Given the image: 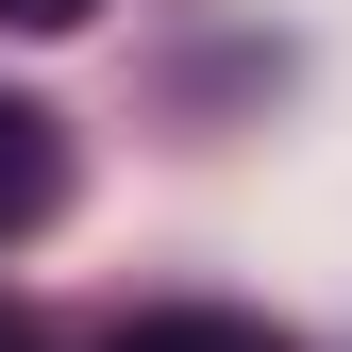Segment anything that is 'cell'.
<instances>
[{"label":"cell","mask_w":352,"mask_h":352,"mask_svg":"<svg viewBox=\"0 0 352 352\" xmlns=\"http://www.w3.org/2000/svg\"><path fill=\"white\" fill-rule=\"evenodd\" d=\"M0 352H34V336H17V319H0Z\"/></svg>","instance_id":"277c9868"},{"label":"cell","mask_w":352,"mask_h":352,"mask_svg":"<svg viewBox=\"0 0 352 352\" xmlns=\"http://www.w3.org/2000/svg\"><path fill=\"white\" fill-rule=\"evenodd\" d=\"M51 185H67L51 118H34V101H0V235H17V218H51Z\"/></svg>","instance_id":"6da1fadb"},{"label":"cell","mask_w":352,"mask_h":352,"mask_svg":"<svg viewBox=\"0 0 352 352\" xmlns=\"http://www.w3.org/2000/svg\"><path fill=\"white\" fill-rule=\"evenodd\" d=\"M0 17H34V34H51V0H0Z\"/></svg>","instance_id":"3957f363"},{"label":"cell","mask_w":352,"mask_h":352,"mask_svg":"<svg viewBox=\"0 0 352 352\" xmlns=\"http://www.w3.org/2000/svg\"><path fill=\"white\" fill-rule=\"evenodd\" d=\"M101 352H285V336H252V319H218V302H168V319H118Z\"/></svg>","instance_id":"7a4b0ae2"},{"label":"cell","mask_w":352,"mask_h":352,"mask_svg":"<svg viewBox=\"0 0 352 352\" xmlns=\"http://www.w3.org/2000/svg\"><path fill=\"white\" fill-rule=\"evenodd\" d=\"M51 17H84V0H51Z\"/></svg>","instance_id":"5b68a950"}]
</instances>
